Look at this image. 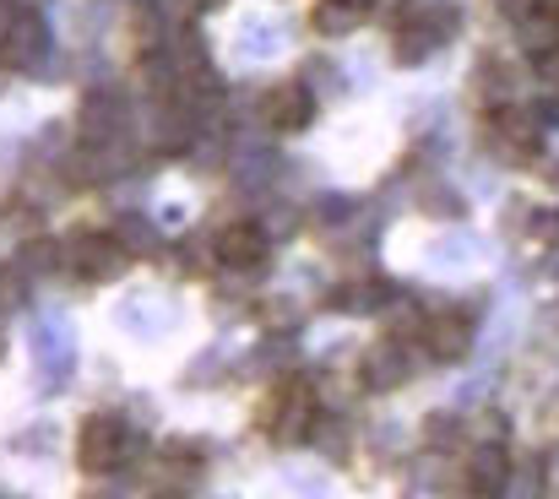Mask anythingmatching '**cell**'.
Segmentation results:
<instances>
[{
  "label": "cell",
  "instance_id": "6da1fadb",
  "mask_svg": "<svg viewBox=\"0 0 559 499\" xmlns=\"http://www.w3.org/2000/svg\"><path fill=\"white\" fill-rule=\"evenodd\" d=\"M131 445L136 440L120 413H93L76 435V462H82V473H115V467H126Z\"/></svg>",
  "mask_w": 559,
  "mask_h": 499
},
{
  "label": "cell",
  "instance_id": "7a4b0ae2",
  "mask_svg": "<svg viewBox=\"0 0 559 499\" xmlns=\"http://www.w3.org/2000/svg\"><path fill=\"white\" fill-rule=\"evenodd\" d=\"M451 33H456V5H424V11H413L407 22H396L391 49H396L402 66H418V60H429Z\"/></svg>",
  "mask_w": 559,
  "mask_h": 499
},
{
  "label": "cell",
  "instance_id": "3957f363",
  "mask_svg": "<svg viewBox=\"0 0 559 499\" xmlns=\"http://www.w3.org/2000/svg\"><path fill=\"white\" fill-rule=\"evenodd\" d=\"M484 136H489L511 164H527V158H538V147H544L538 120H533L527 109H516V104H495L489 120H484Z\"/></svg>",
  "mask_w": 559,
  "mask_h": 499
},
{
  "label": "cell",
  "instance_id": "277c9868",
  "mask_svg": "<svg viewBox=\"0 0 559 499\" xmlns=\"http://www.w3.org/2000/svg\"><path fill=\"white\" fill-rule=\"evenodd\" d=\"M261 115H266L272 131H305L310 115H316V98H310V87L283 82V87H272V93L261 98Z\"/></svg>",
  "mask_w": 559,
  "mask_h": 499
},
{
  "label": "cell",
  "instance_id": "5b68a950",
  "mask_svg": "<svg viewBox=\"0 0 559 499\" xmlns=\"http://www.w3.org/2000/svg\"><path fill=\"white\" fill-rule=\"evenodd\" d=\"M418 336H424L429 358H445V364H456V358L473 347V321H467L462 310H451V316H429V321L418 326Z\"/></svg>",
  "mask_w": 559,
  "mask_h": 499
},
{
  "label": "cell",
  "instance_id": "8992f818",
  "mask_svg": "<svg viewBox=\"0 0 559 499\" xmlns=\"http://www.w3.org/2000/svg\"><path fill=\"white\" fill-rule=\"evenodd\" d=\"M212 250H217L223 266H261L266 261V234L255 223H228V228H217Z\"/></svg>",
  "mask_w": 559,
  "mask_h": 499
},
{
  "label": "cell",
  "instance_id": "52a82bcc",
  "mask_svg": "<svg viewBox=\"0 0 559 499\" xmlns=\"http://www.w3.org/2000/svg\"><path fill=\"white\" fill-rule=\"evenodd\" d=\"M71 266H76L82 277H115V272L126 266V245H120L115 234L82 239V245H71Z\"/></svg>",
  "mask_w": 559,
  "mask_h": 499
},
{
  "label": "cell",
  "instance_id": "ba28073f",
  "mask_svg": "<svg viewBox=\"0 0 559 499\" xmlns=\"http://www.w3.org/2000/svg\"><path fill=\"white\" fill-rule=\"evenodd\" d=\"M506 484H511V462H506V451H500V445L473 451V462H467V489H473L478 499H495V495H506Z\"/></svg>",
  "mask_w": 559,
  "mask_h": 499
},
{
  "label": "cell",
  "instance_id": "9c48e42d",
  "mask_svg": "<svg viewBox=\"0 0 559 499\" xmlns=\"http://www.w3.org/2000/svg\"><path fill=\"white\" fill-rule=\"evenodd\" d=\"M359 16H365V5H354V0H316V11H310V22H316V33H354L359 27Z\"/></svg>",
  "mask_w": 559,
  "mask_h": 499
},
{
  "label": "cell",
  "instance_id": "30bf717a",
  "mask_svg": "<svg viewBox=\"0 0 559 499\" xmlns=\"http://www.w3.org/2000/svg\"><path fill=\"white\" fill-rule=\"evenodd\" d=\"M396 380H407V364H402V353H396V342L391 347H380L365 358V385L370 391H385V385H396Z\"/></svg>",
  "mask_w": 559,
  "mask_h": 499
},
{
  "label": "cell",
  "instance_id": "8fae6325",
  "mask_svg": "<svg viewBox=\"0 0 559 499\" xmlns=\"http://www.w3.org/2000/svg\"><path fill=\"white\" fill-rule=\"evenodd\" d=\"M11 27H16V11H11V5H0V49L11 44Z\"/></svg>",
  "mask_w": 559,
  "mask_h": 499
},
{
  "label": "cell",
  "instance_id": "7c38bea8",
  "mask_svg": "<svg viewBox=\"0 0 559 499\" xmlns=\"http://www.w3.org/2000/svg\"><path fill=\"white\" fill-rule=\"evenodd\" d=\"M354 5H374V0H354Z\"/></svg>",
  "mask_w": 559,
  "mask_h": 499
}]
</instances>
